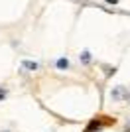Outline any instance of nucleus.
Instances as JSON below:
<instances>
[{
	"label": "nucleus",
	"mask_w": 130,
	"mask_h": 132,
	"mask_svg": "<svg viewBox=\"0 0 130 132\" xmlns=\"http://www.w3.org/2000/svg\"><path fill=\"white\" fill-rule=\"evenodd\" d=\"M114 118H110V116H95L89 124H87L85 132H99L103 126H108V124H114Z\"/></svg>",
	"instance_id": "obj_1"
},
{
	"label": "nucleus",
	"mask_w": 130,
	"mask_h": 132,
	"mask_svg": "<svg viewBox=\"0 0 130 132\" xmlns=\"http://www.w3.org/2000/svg\"><path fill=\"white\" fill-rule=\"evenodd\" d=\"M110 95H112V99H114V101H122V99H128V91H126L124 87H116V89H114V91H112Z\"/></svg>",
	"instance_id": "obj_2"
},
{
	"label": "nucleus",
	"mask_w": 130,
	"mask_h": 132,
	"mask_svg": "<svg viewBox=\"0 0 130 132\" xmlns=\"http://www.w3.org/2000/svg\"><path fill=\"white\" fill-rule=\"evenodd\" d=\"M22 65L26 67V69H30V71H36V69H38V63H36V61H22Z\"/></svg>",
	"instance_id": "obj_3"
},
{
	"label": "nucleus",
	"mask_w": 130,
	"mask_h": 132,
	"mask_svg": "<svg viewBox=\"0 0 130 132\" xmlns=\"http://www.w3.org/2000/svg\"><path fill=\"white\" fill-rule=\"evenodd\" d=\"M67 67H69V61L67 59H63V57L57 59V69H67Z\"/></svg>",
	"instance_id": "obj_4"
},
{
	"label": "nucleus",
	"mask_w": 130,
	"mask_h": 132,
	"mask_svg": "<svg viewBox=\"0 0 130 132\" xmlns=\"http://www.w3.org/2000/svg\"><path fill=\"white\" fill-rule=\"evenodd\" d=\"M81 61L83 63H89V61H91V53H89V51H83L81 53Z\"/></svg>",
	"instance_id": "obj_5"
},
{
	"label": "nucleus",
	"mask_w": 130,
	"mask_h": 132,
	"mask_svg": "<svg viewBox=\"0 0 130 132\" xmlns=\"http://www.w3.org/2000/svg\"><path fill=\"white\" fill-rule=\"evenodd\" d=\"M4 97H6V93H4V91H0V101L4 99Z\"/></svg>",
	"instance_id": "obj_6"
}]
</instances>
